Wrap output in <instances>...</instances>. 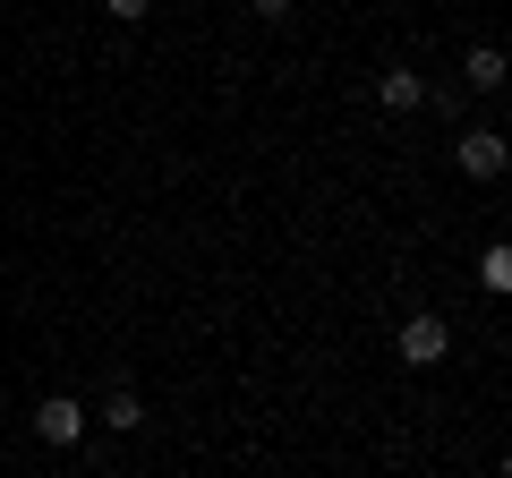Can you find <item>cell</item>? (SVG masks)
<instances>
[{
    "instance_id": "6da1fadb",
    "label": "cell",
    "mask_w": 512,
    "mask_h": 478,
    "mask_svg": "<svg viewBox=\"0 0 512 478\" xmlns=\"http://www.w3.org/2000/svg\"><path fill=\"white\" fill-rule=\"evenodd\" d=\"M444 350H453V325H444L436 308H410L402 325H393V359H402V368H436Z\"/></svg>"
},
{
    "instance_id": "7a4b0ae2",
    "label": "cell",
    "mask_w": 512,
    "mask_h": 478,
    "mask_svg": "<svg viewBox=\"0 0 512 478\" xmlns=\"http://www.w3.org/2000/svg\"><path fill=\"white\" fill-rule=\"evenodd\" d=\"M504 163H512V146H504V129H487V120L453 137V171H461V180L495 188V180H504Z\"/></svg>"
},
{
    "instance_id": "3957f363",
    "label": "cell",
    "mask_w": 512,
    "mask_h": 478,
    "mask_svg": "<svg viewBox=\"0 0 512 478\" xmlns=\"http://www.w3.org/2000/svg\"><path fill=\"white\" fill-rule=\"evenodd\" d=\"M86 402H77V393H43L35 402V436L52 444V453H77V444H86Z\"/></svg>"
},
{
    "instance_id": "277c9868",
    "label": "cell",
    "mask_w": 512,
    "mask_h": 478,
    "mask_svg": "<svg viewBox=\"0 0 512 478\" xmlns=\"http://www.w3.org/2000/svg\"><path fill=\"white\" fill-rule=\"evenodd\" d=\"M86 419H103L111 436H137V427H146V393H137V385H111L103 402H86Z\"/></svg>"
},
{
    "instance_id": "5b68a950",
    "label": "cell",
    "mask_w": 512,
    "mask_h": 478,
    "mask_svg": "<svg viewBox=\"0 0 512 478\" xmlns=\"http://www.w3.org/2000/svg\"><path fill=\"white\" fill-rule=\"evenodd\" d=\"M376 103L393 111V120H402V111H427V77H419V69H402V60H393V69L376 77Z\"/></svg>"
},
{
    "instance_id": "8992f818",
    "label": "cell",
    "mask_w": 512,
    "mask_h": 478,
    "mask_svg": "<svg viewBox=\"0 0 512 478\" xmlns=\"http://www.w3.org/2000/svg\"><path fill=\"white\" fill-rule=\"evenodd\" d=\"M461 86L470 94H504V43H470V52H461Z\"/></svg>"
},
{
    "instance_id": "52a82bcc",
    "label": "cell",
    "mask_w": 512,
    "mask_h": 478,
    "mask_svg": "<svg viewBox=\"0 0 512 478\" xmlns=\"http://www.w3.org/2000/svg\"><path fill=\"white\" fill-rule=\"evenodd\" d=\"M478 291H495V299L512 291V248H504V239H487V257H478Z\"/></svg>"
},
{
    "instance_id": "ba28073f",
    "label": "cell",
    "mask_w": 512,
    "mask_h": 478,
    "mask_svg": "<svg viewBox=\"0 0 512 478\" xmlns=\"http://www.w3.org/2000/svg\"><path fill=\"white\" fill-rule=\"evenodd\" d=\"M103 9H111V18H120V26H137V18H146V9H154V0H103Z\"/></svg>"
},
{
    "instance_id": "9c48e42d",
    "label": "cell",
    "mask_w": 512,
    "mask_h": 478,
    "mask_svg": "<svg viewBox=\"0 0 512 478\" xmlns=\"http://www.w3.org/2000/svg\"><path fill=\"white\" fill-rule=\"evenodd\" d=\"M248 9H256V18H291L299 0H248Z\"/></svg>"
}]
</instances>
